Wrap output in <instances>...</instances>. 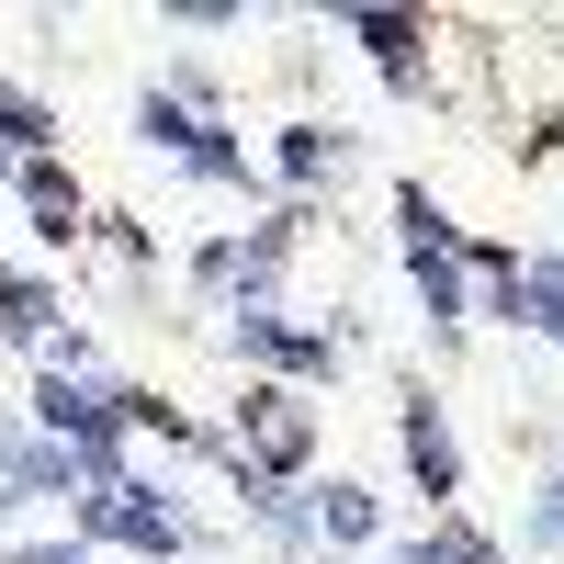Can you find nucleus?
I'll return each instance as SVG.
<instances>
[{
	"mask_svg": "<svg viewBox=\"0 0 564 564\" xmlns=\"http://www.w3.org/2000/svg\"><path fill=\"white\" fill-rule=\"evenodd\" d=\"M226 463H238V475L294 486L305 463H316V395H294V384H249V395H238V441H226Z\"/></svg>",
	"mask_w": 564,
	"mask_h": 564,
	"instance_id": "nucleus-1",
	"label": "nucleus"
},
{
	"mask_svg": "<svg viewBox=\"0 0 564 564\" xmlns=\"http://www.w3.org/2000/svg\"><path fill=\"white\" fill-rule=\"evenodd\" d=\"M395 452H406V486L430 497V520H452L463 508V441H452V406L417 384V372L395 384Z\"/></svg>",
	"mask_w": 564,
	"mask_h": 564,
	"instance_id": "nucleus-2",
	"label": "nucleus"
},
{
	"mask_svg": "<svg viewBox=\"0 0 564 564\" xmlns=\"http://www.w3.org/2000/svg\"><path fill=\"white\" fill-rule=\"evenodd\" d=\"M350 170H361V135H350V124H316V113L282 124L271 159H260V181H294V204H316L327 181H350Z\"/></svg>",
	"mask_w": 564,
	"mask_h": 564,
	"instance_id": "nucleus-3",
	"label": "nucleus"
},
{
	"mask_svg": "<svg viewBox=\"0 0 564 564\" xmlns=\"http://www.w3.org/2000/svg\"><path fill=\"white\" fill-rule=\"evenodd\" d=\"M305 508H316V553H339V564L384 542V497H372V486H350V475L305 486Z\"/></svg>",
	"mask_w": 564,
	"mask_h": 564,
	"instance_id": "nucleus-4",
	"label": "nucleus"
},
{
	"mask_svg": "<svg viewBox=\"0 0 564 564\" xmlns=\"http://www.w3.org/2000/svg\"><path fill=\"white\" fill-rule=\"evenodd\" d=\"M12 193L34 204V238H45V249H79V181H68V159H23Z\"/></svg>",
	"mask_w": 564,
	"mask_h": 564,
	"instance_id": "nucleus-5",
	"label": "nucleus"
},
{
	"mask_svg": "<svg viewBox=\"0 0 564 564\" xmlns=\"http://www.w3.org/2000/svg\"><path fill=\"white\" fill-rule=\"evenodd\" d=\"M520 553H531V564H553V553H564V452H553L542 475H531V508H520Z\"/></svg>",
	"mask_w": 564,
	"mask_h": 564,
	"instance_id": "nucleus-6",
	"label": "nucleus"
},
{
	"mask_svg": "<svg viewBox=\"0 0 564 564\" xmlns=\"http://www.w3.org/2000/svg\"><path fill=\"white\" fill-rule=\"evenodd\" d=\"M520 339L564 350V271H542V260H531V282H520Z\"/></svg>",
	"mask_w": 564,
	"mask_h": 564,
	"instance_id": "nucleus-7",
	"label": "nucleus"
},
{
	"mask_svg": "<svg viewBox=\"0 0 564 564\" xmlns=\"http://www.w3.org/2000/svg\"><path fill=\"white\" fill-rule=\"evenodd\" d=\"M430 553H441V564H508V553H497V542H486L475 520H463V508H452V520L430 531Z\"/></svg>",
	"mask_w": 564,
	"mask_h": 564,
	"instance_id": "nucleus-8",
	"label": "nucleus"
},
{
	"mask_svg": "<svg viewBox=\"0 0 564 564\" xmlns=\"http://www.w3.org/2000/svg\"><path fill=\"white\" fill-rule=\"evenodd\" d=\"M0 564H90V553H79V542H12Z\"/></svg>",
	"mask_w": 564,
	"mask_h": 564,
	"instance_id": "nucleus-9",
	"label": "nucleus"
},
{
	"mask_svg": "<svg viewBox=\"0 0 564 564\" xmlns=\"http://www.w3.org/2000/svg\"><path fill=\"white\" fill-rule=\"evenodd\" d=\"M384 564H441V553H430V531H417V542H384Z\"/></svg>",
	"mask_w": 564,
	"mask_h": 564,
	"instance_id": "nucleus-10",
	"label": "nucleus"
},
{
	"mask_svg": "<svg viewBox=\"0 0 564 564\" xmlns=\"http://www.w3.org/2000/svg\"><path fill=\"white\" fill-rule=\"evenodd\" d=\"M12 520H23V497H12V486H0V531H12Z\"/></svg>",
	"mask_w": 564,
	"mask_h": 564,
	"instance_id": "nucleus-11",
	"label": "nucleus"
}]
</instances>
